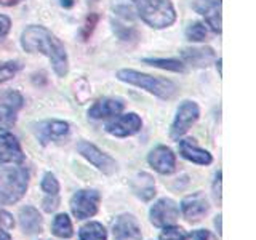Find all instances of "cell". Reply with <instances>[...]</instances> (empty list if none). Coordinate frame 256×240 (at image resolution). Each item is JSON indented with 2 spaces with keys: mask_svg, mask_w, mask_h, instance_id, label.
Instances as JSON below:
<instances>
[{
  "mask_svg": "<svg viewBox=\"0 0 256 240\" xmlns=\"http://www.w3.org/2000/svg\"><path fill=\"white\" fill-rule=\"evenodd\" d=\"M21 46L28 53L45 54L50 60L53 70L58 77H64L68 74L69 61L66 48L61 44V40L46 28L37 26V24L26 28L21 34Z\"/></svg>",
  "mask_w": 256,
  "mask_h": 240,
  "instance_id": "6da1fadb",
  "label": "cell"
},
{
  "mask_svg": "<svg viewBox=\"0 0 256 240\" xmlns=\"http://www.w3.org/2000/svg\"><path fill=\"white\" fill-rule=\"evenodd\" d=\"M117 78L120 82H125L128 85L138 86L141 90H146L148 93L157 96L162 100H170L178 93V85L168 78L154 77L144 72L134 69H120L117 70Z\"/></svg>",
  "mask_w": 256,
  "mask_h": 240,
  "instance_id": "7a4b0ae2",
  "label": "cell"
},
{
  "mask_svg": "<svg viewBox=\"0 0 256 240\" xmlns=\"http://www.w3.org/2000/svg\"><path fill=\"white\" fill-rule=\"evenodd\" d=\"M140 18L154 29L170 28L176 21V12L170 0H132Z\"/></svg>",
  "mask_w": 256,
  "mask_h": 240,
  "instance_id": "3957f363",
  "label": "cell"
},
{
  "mask_svg": "<svg viewBox=\"0 0 256 240\" xmlns=\"http://www.w3.org/2000/svg\"><path fill=\"white\" fill-rule=\"evenodd\" d=\"M29 173L26 168L12 166L0 173V205H12L28 190Z\"/></svg>",
  "mask_w": 256,
  "mask_h": 240,
  "instance_id": "277c9868",
  "label": "cell"
},
{
  "mask_svg": "<svg viewBox=\"0 0 256 240\" xmlns=\"http://www.w3.org/2000/svg\"><path fill=\"white\" fill-rule=\"evenodd\" d=\"M101 196L94 189L77 190L70 198V212L77 220H86L96 214Z\"/></svg>",
  "mask_w": 256,
  "mask_h": 240,
  "instance_id": "5b68a950",
  "label": "cell"
},
{
  "mask_svg": "<svg viewBox=\"0 0 256 240\" xmlns=\"http://www.w3.org/2000/svg\"><path fill=\"white\" fill-rule=\"evenodd\" d=\"M200 117V109L197 106V102L194 101H182L180 104L176 116L173 118V124L170 128V136L173 140H180L184 133H188L189 128L194 125Z\"/></svg>",
  "mask_w": 256,
  "mask_h": 240,
  "instance_id": "8992f818",
  "label": "cell"
},
{
  "mask_svg": "<svg viewBox=\"0 0 256 240\" xmlns=\"http://www.w3.org/2000/svg\"><path fill=\"white\" fill-rule=\"evenodd\" d=\"M77 150L78 154L85 157L88 162H90L93 166L98 168L100 172L106 173V174H112L117 170V164L116 160L110 156H108L106 152H102L101 149H98L94 144L88 142V141H80L77 144Z\"/></svg>",
  "mask_w": 256,
  "mask_h": 240,
  "instance_id": "52a82bcc",
  "label": "cell"
},
{
  "mask_svg": "<svg viewBox=\"0 0 256 240\" xmlns=\"http://www.w3.org/2000/svg\"><path fill=\"white\" fill-rule=\"evenodd\" d=\"M150 222L157 228L174 226L180 218V208L172 198H160L150 208Z\"/></svg>",
  "mask_w": 256,
  "mask_h": 240,
  "instance_id": "ba28073f",
  "label": "cell"
},
{
  "mask_svg": "<svg viewBox=\"0 0 256 240\" xmlns=\"http://www.w3.org/2000/svg\"><path fill=\"white\" fill-rule=\"evenodd\" d=\"M142 128V120L134 112L117 116L106 124V132L117 138H126V136L136 134Z\"/></svg>",
  "mask_w": 256,
  "mask_h": 240,
  "instance_id": "9c48e42d",
  "label": "cell"
},
{
  "mask_svg": "<svg viewBox=\"0 0 256 240\" xmlns=\"http://www.w3.org/2000/svg\"><path fill=\"white\" fill-rule=\"evenodd\" d=\"M37 140L45 146L52 141H60L69 133V124L64 120H44L34 125Z\"/></svg>",
  "mask_w": 256,
  "mask_h": 240,
  "instance_id": "30bf717a",
  "label": "cell"
},
{
  "mask_svg": "<svg viewBox=\"0 0 256 240\" xmlns=\"http://www.w3.org/2000/svg\"><path fill=\"white\" fill-rule=\"evenodd\" d=\"M24 106V98L18 90H5L0 94V117L5 128L14 124L16 116Z\"/></svg>",
  "mask_w": 256,
  "mask_h": 240,
  "instance_id": "8fae6325",
  "label": "cell"
},
{
  "mask_svg": "<svg viewBox=\"0 0 256 240\" xmlns=\"http://www.w3.org/2000/svg\"><path fill=\"white\" fill-rule=\"evenodd\" d=\"M208 210H210V204H208L206 196L202 194V192H196V194L184 197L181 202L182 216L189 222L200 221L208 213Z\"/></svg>",
  "mask_w": 256,
  "mask_h": 240,
  "instance_id": "7c38bea8",
  "label": "cell"
},
{
  "mask_svg": "<svg viewBox=\"0 0 256 240\" xmlns=\"http://www.w3.org/2000/svg\"><path fill=\"white\" fill-rule=\"evenodd\" d=\"M114 240H141V226L133 214H120L112 226Z\"/></svg>",
  "mask_w": 256,
  "mask_h": 240,
  "instance_id": "4fadbf2b",
  "label": "cell"
},
{
  "mask_svg": "<svg viewBox=\"0 0 256 240\" xmlns=\"http://www.w3.org/2000/svg\"><path fill=\"white\" fill-rule=\"evenodd\" d=\"M148 162L160 174H170L176 168L174 154L166 146H157L156 149H152L150 154L148 156Z\"/></svg>",
  "mask_w": 256,
  "mask_h": 240,
  "instance_id": "5bb4252c",
  "label": "cell"
},
{
  "mask_svg": "<svg viewBox=\"0 0 256 240\" xmlns=\"http://www.w3.org/2000/svg\"><path fill=\"white\" fill-rule=\"evenodd\" d=\"M194 10L205 16V20L214 32L221 34V0H196Z\"/></svg>",
  "mask_w": 256,
  "mask_h": 240,
  "instance_id": "9a60e30c",
  "label": "cell"
},
{
  "mask_svg": "<svg viewBox=\"0 0 256 240\" xmlns=\"http://www.w3.org/2000/svg\"><path fill=\"white\" fill-rule=\"evenodd\" d=\"M125 102L118 98H102L96 101L93 106L88 109V117L100 120L106 117H116L124 110Z\"/></svg>",
  "mask_w": 256,
  "mask_h": 240,
  "instance_id": "2e32d148",
  "label": "cell"
},
{
  "mask_svg": "<svg viewBox=\"0 0 256 240\" xmlns=\"http://www.w3.org/2000/svg\"><path fill=\"white\" fill-rule=\"evenodd\" d=\"M24 154L18 140L10 133H0V162L2 164H20Z\"/></svg>",
  "mask_w": 256,
  "mask_h": 240,
  "instance_id": "e0dca14e",
  "label": "cell"
},
{
  "mask_svg": "<svg viewBox=\"0 0 256 240\" xmlns=\"http://www.w3.org/2000/svg\"><path fill=\"white\" fill-rule=\"evenodd\" d=\"M180 154L181 157H184L186 160H189V162L192 164H197V165H210L213 162V157L208 150L198 148L194 140H181L180 144Z\"/></svg>",
  "mask_w": 256,
  "mask_h": 240,
  "instance_id": "ac0fdd59",
  "label": "cell"
},
{
  "mask_svg": "<svg viewBox=\"0 0 256 240\" xmlns=\"http://www.w3.org/2000/svg\"><path fill=\"white\" fill-rule=\"evenodd\" d=\"M181 58L186 64L192 68H206L214 61V52L210 46H198V48H184L181 50Z\"/></svg>",
  "mask_w": 256,
  "mask_h": 240,
  "instance_id": "d6986e66",
  "label": "cell"
},
{
  "mask_svg": "<svg viewBox=\"0 0 256 240\" xmlns=\"http://www.w3.org/2000/svg\"><path fill=\"white\" fill-rule=\"evenodd\" d=\"M132 189L141 200H150L156 196V184L148 173H138L132 181Z\"/></svg>",
  "mask_w": 256,
  "mask_h": 240,
  "instance_id": "ffe728a7",
  "label": "cell"
},
{
  "mask_svg": "<svg viewBox=\"0 0 256 240\" xmlns=\"http://www.w3.org/2000/svg\"><path fill=\"white\" fill-rule=\"evenodd\" d=\"M21 228L26 234H37L42 230V216L34 206H24L20 212Z\"/></svg>",
  "mask_w": 256,
  "mask_h": 240,
  "instance_id": "44dd1931",
  "label": "cell"
},
{
  "mask_svg": "<svg viewBox=\"0 0 256 240\" xmlns=\"http://www.w3.org/2000/svg\"><path fill=\"white\" fill-rule=\"evenodd\" d=\"M144 64L152 68H158V69H165V70H172V72H184L186 70V64L181 60H174V58H144Z\"/></svg>",
  "mask_w": 256,
  "mask_h": 240,
  "instance_id": "7402d4cb",
  "label": "cell"
},
{
  "mask_svg": "<svg viewBox=\"0 0 256 240\" xmlns=\"http://www.w3.org/2000/svg\"><path fill=\"white\" fill-rule=\"evenodd\" d=\"M80 240H108V232L101 222H88L80 228L78 232Z\"/></svg>",
  "mask_w": 256,
  "mask_h": 240,
  "instance_id": "603a6c76",
  "label": "cell"
},
{
  "mask_svg": "<svg viewBox=\"0 0 256 240\" xmlns=\"http://www.w3.org/2000/svg\"><path fill=\"white\" fill-rule=\"evenodd\" d=\"M52 232L60 238H70L74 230H72V222L69 220V216L66 213H61L54 218L53 226H52Z\"/></svg>",
  "mask_w": 256,
  "mask_h": 240,
  "instance_id": "cb8c5ba5",
  "label": "cell"
},
{
  "mask_svg": "<svg viewBox=\"0 0 256 240\" xmlns=\"http://www.w3.org/2000/svg\"><path fill=\"white\" fill-rule=\"evenodd\" d=\"M208 36V30L205 28V24L202 22H192L186 29V37L190 42H204Z\"/></svg>",
  "mask_w": 256,
  "mask_h": 240,
  "instance_id": "d4e9b609",
  "label": "cell"
},
{
  "mask_svg": "<svg viewBox=\"0 0 256 240\" xmlns=\"http://www.w3.org/2000/svg\"><path fill=\"white\" fill-rule=\"evenodd\" d=\"M20 69H21V64L16 61H6L0 64V85L8 82V80H12L20 72Z\"/></svg>",
  "mask_w": 256,
  "mask_h": 240,
  "instance_id": "484cf974",
  "label": "cell"
},
{
  "mask_svg": "<svg viewBox=\"0 0 256 240\" xmlns=\"http://www.w3.org/2000/svg\"><path fill=\"white\" fill-rule=\"evenodd\" d=\"M158 240H192V232L190 234H184L182 229H180V228L166 226V228H164Z\"/></svg>",
  "mask_w": 256,
  "mask_h": 240,
  "instance_id": "4316f807",
  "label": "cell"
},
{
  "mask_svg": "<svg viewBox=\"0 0 256 240\" xmlns=\"http://www.w3.org/2000/svg\"><path fill=\"white\" fill-rule=\"evenodd\" d=\"M40 186H42V190L46 196H58V192H60V182L56 180V176L50 172H46L44 174V180Z\"/></svg>",
  "mask_w": 256,
  "mask_h": 240,
  "instance_id": "83f0119b",
  "label": "cell"
},
{
  "mask_svg": "<svg viewBox=\"0 0 256 240\" xmlns=\"http://www.w3.org/2000/svg\"><path fill=\"white\" fill-rule=\"evenodd\" d=\"M74 93H76V98L80 101V104H82V102H85L88 98H90L92 86L85 78H77L74 82Z\"/></svg>",
  "mask_w": 256,
  "mask_h": 240,
  "instance_id": "f1b7e54d",
  "label": "cell"
},
{
  "mask_svg": "<svg viewBox=\"0 0 256 240\" xmlns=\"http://www.w3.org/2000/svg\"><path fill=\"white\" fill-rule=\"evenodd\" d=\"M114 24V32L118 36V38H122V40H133V38H138V32H136L134 28L132 26H125V24H120V22H112Z\"/></svg>",
  "mask_w": 256,
  "mask_h": 240,
  "instance_id": "f546056e",
  "label": "cell"
},
{
  "mask_svg": "<svg viewBox=\"0 0 256 240\" xmlns=\"http://www.w3.org/2000/svg\"><path fill=\"white\" fill-rule=\"evenodd\" d=\"M98 21H100V16L96 13H90L86 16V20H85L84 26H82V30H80V37H82V40L90 38L92 32L94 30V26L98 24Z\"/></svg>",
  "mask_w": 256,
  "mask_h": 240,
  "instance_id": "4dcf8cb0",
  "label": "cell"
},
{
  "mask_svg": "<svg viewBox=\"0 0 256 240\" xmlns=\"http://www.w3.org/2000/svg\"><path fill=\"white\" fill-rule=\"evenodd\" d=\"M116 13L120 14L125 20H133L134 18V6L128 4H118L116 6Z\"/></svg>",
  "mask_w": 256,
  "mask_h": 240,
  "instance_id": "1f68e13d",
  "label": "cell"
},
{
  "mask_svg": "<svg viewBox=\"0 0 256 240\" xmlns=\"http://www.w3.org/2000/svg\"><path fill=\"white\" fill-rule=\"evenodd\" d=\"M10 28H12V20L8 18V16L0 13V42H2V40L8 36Z\"/></svg>",
  "mask_w": 256,
  "mask_h": 240,
  "instance_id": "d6a6232c",
  "label": "cell"
},
{
  "mask_svg": "<svg viewBox=\"0 0 256 240\" xmlns=\"http://www.w3.org/2000/svg\"><path fill=\"white\" fill-rule=\"evenodd\" d=\"M13 226H14L13 216L8 212H5V210L0 208V228H4L5 230H8V229H13Z\"/></svg>",
  "mask_w": 256,
  "mask_h": 240,
  "instance_id": "836d02e7",
  "label": "cell"
},
{
  "mask_svg": "<svg viewBox=\"0 0 256 240\" xmlns=\"http://www.w3.org/2000/svg\"><path fill=\"white\" fill-rule=\"evenodd\" d=\"M192 240H218V238H216L210 230L200 229V230L192 232Z\"/></svg>",
  "mask_w": 256,
  "mask_h": 240,
  "instance_id": "e575fe53",
  "label": "cell"
},
{
  "mask_svg": "<svg viewBox=\"0 0 256 240\" xmlns=\"http://www.w3.org/2000/svg\"><path fill=\"white\" fill-rule=\"evenodd\" d=\"M58 204H60V200H58V196H54L53 197V200H50V198H45L44 200V208H45V212H53V210H56V206H58Z\"/></svg>",
  "mask_w": 256,
  "mask_h": 240,
  "instance_id": "d590c367",
  "label": "cell"
},
{
  "mask_svg": "<svg viewBox=\"0 0 256 240\" xmlns=\"http://www.w3.org/2000/svg\"><path fill=\"white\" fill-rule=\"evenodd\" d=\"M213 189H214L216 198H221V172H218V173H216V176H214Z\"/></svg>",
  "mask_w": 256,
  "mask_h": 240,
  "instance_id": "8d00e7d4",
  "label": "cell"
},
{
  "mask_svg": "<svg viewBox=\"0 0 256 240\" xmlns=\"http://www.w3.org/2000/svg\"><path fill=\"white\" fill-rule=\"evenodd\" d=\"M22 2V0H0V5H5V6H13L16 4Z\"/></svg>",
  "mask_w": 256,
  "mask_h": 240,
  "instance_id": "74e56055",
  "label": "cell"
},
{
  "mask_svg": "<svg viewBox=\"0 0 256 240\" xmlns=\"http://www.w3.org/2000/svg\"><path fill=\"white\" fill-rule=\"evenodd\" d=\"M0 240H12L10 234H8L4 228H0Z\"/></svg>",
  "mask_w": 256,
  "mask_h": 240,
  "instance_id": "f35d334b",
  "label": "cell"
},
{
  "mask_svg": "<svg viewBox=\"0 0 256 240\" xmlns=\"http://www.w3.org/2000/svg\"><path fill=\"white\" fill-rule=\"evenodd\" d=\"M61 5L64 8H70L72 5H74V0H61Z\"/></svg>",
  "mask_w": 256,
  "mask_h": 240,
  "instance_id": "ab89813d",
  "label": "cell"
},
{
  "mask_svg": "<svg viewBox=\"0 0 256 240\" xmlns=\"http://www.w3.org/2000/svg\"><path fill=\"white\" fill-rule=\"evenodd\" d=\"M214 224H216V228H218V232L221 234V216H218V220L214 221Z\"/></svg>",
  "mask_w": 256,
  "mask_h": 240,
  "instance_id": "60d3db41",
  "label": "cell"
},
{
  "mask_svg": "<svg viewBox=\"0 0 256 240\" xmlns=\"http://www.w3.org/2000/svg\"><path fill=\"white\" fill-rule=\"evenodd\" d=\"M221 62H222L221 58L218 60V62H216V68H218V70H220V76H222V74H221Z\"/></svg>",
  "mask_w": 256,
  "mask_h": 240,
  "instance_id": "b9f144b4",
  "label": "cell"
},
{
  "mask_svg": "<svg viewBox=\"0 0 256 240\" xmlns=\"http://www.w3.org/2000/svg\"><path fill=\"white\" fill-rule=\"evenodd\" d=\"M0 130H5V125H4V120L0 117Z\"/></svg>",
  "mask_w": 256,
  "mask_h": 240,
  "instance_id": "7bdbcfd3",
  "label": "cell"
}]
</instances>
